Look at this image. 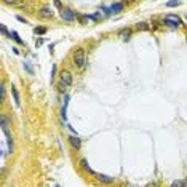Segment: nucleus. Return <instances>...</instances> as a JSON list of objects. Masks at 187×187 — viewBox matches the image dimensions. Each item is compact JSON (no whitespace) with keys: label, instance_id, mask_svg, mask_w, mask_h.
<instances>
[{"label":"nucleus","instance_id":"nucleus-10","mask_svg":"<svg viewBox=\"0 0 187 187\" xmlns=\"http://www.w3.org/2000/svg\"><path fill=\"white\" fill-rule=\"evenodd\" d=\"M10 37H11V39H13V40H16V42H18V43H21V45H22V43H24V42H22V39H21V37H19V35H18V32H15V31H11V32H10Z\"/></svg>","mask_w":187,"mask_h":187},{"label":"nucleus","instance_id":"nucleus-6","mask_svg":"<svg viewBox=\"0 0 187 187\" xmlns=\"http://www.w3.org/2000/svg\"><path fill=\"white\" fill-rule=\"evenodd\" d=\"M96 177H98L101 182H106V184H112V182H114V177L106 176V174H96Z\"/></svg>","mask_w":187,"mask_h":187},{"label":"nucleus","instance_id":"nucleus-7","mask_svg":"<svg viewBox=\"0 0 187 187\" xmlns=\"http://www.w3.org/2000/svg\"><path fill=\"white\" fill-rule=\"evenodd\" d=\"M11 93H13V99H15V104L19 107L21 106V99H19V93H18V90L15 86H11Z\"/></svg>","mask_w":187,"mask_h":187},{"label":"nucleus","instance_id":"nucleus-16","mask_svg":"<svg viewBox=\"0 0 187 187\" xmlns=\"http://www.w3.org/2000/svg\"><path fill=\"white\" fill-rule=\"evenodd\" d=\"M138 29H142V31H146V29H149V26L146 24V22H139V24H138Z\"/></svg>","mask_w":187,"mask_h":187},{"label":"nucleus","instance_id":"nucleus-15","mask_svg":"<svg viewBox=\"0 0 187 187\" xmlns=\"http://www.w3.org/2000/svg\"><path fill=\"white\" fill-rule=\"evenodd\" d=\"M34 32H35V34H40V35H43L45 32H46V27H35V29H34Z\"/></svg>","mask_w":187,"mask_h":187},{"label":"nucleus","instance_id":"nucleus-14","mask_svg":"<svg viewBox=\"0 0 187 187\" xmlns=\"http://www.w3.org/2000/svg\"><path fill=\"white\" fill-rule=\"evenodd\" d=\"M22 66H24V69H26V71H27V72L31 74V75H32V74H34V69H32V66H31L29 63H27V61H26L24 64H22Z\"/></svg>","mask_w":187,"mask_h":187},{"label":"nucleus","instance_id":"nucleus-5","mask_svg":"<svg viewBox=\"0 0 187 187\" xmlns=\"http://www.w3.org/2000/svg\"><path fill=\"white\" fill-rule=\"evenodd\" d=\"M109 10H110V13H120L121 10H123V3H121V2H115V3H112Z\"/></svg>","mask_w":187,"mask_h":187},{"label":"nucleus","instance_id":"nucleus-18","mask_svg":"<svg viewBox=\"0 0 187 187\" xmlns=\"http://www.w3.org/2000/svg\"><path fill=\"white\" fill-rule=\"evenodd\" d=\"M130 32H131V31H130V29H127V31H121L120 34H121V35H130Z\"/></svg>","mask_w":187,"mask_h":187},{"label":"nucleus","instance_id":"nucleus-13","mask_svg":"<svg viewBox=\"0 0 187 187\" xmlns=\"http://www.w3.org/2000/svg\"><path fill=\"white\" fill-rule=\"evenodd\" d=\"M184 184H186V181H182V179H177V181H174L171 184V187H184Z\"/></svg>","mask_w":187,"mask_h":187},{"label":"nucleus","instance_id":"nucleus-1","mask_svg":"<svg viewBox=\"0 0 187 187\" xmlns=\"http://www.w3.org/2000/svg\"><path fill=\"white\" fill-rule=\"evenodd\" d=\"M74 63H75V66L80 69V71H83V69L86 67V63H88L85 51H83V50H77L75 53H74Z\"/></svg>","mask_w":187,"mask_h":187},{"label":"nucleus","instance_id":"nucleus-2","mask_svg":"<svg viewBox=\"0 0 187 187\" xmlns=\"http://www.w3.org/2000/svg\"><path fill=\"white\" fill-rule=\"evenodd\" d=\"M165 24H168L170 27H177L181 24V18L176 15H166L165 16Z\"/></svg>","mask_w":187,"mask_h":187},{"label":"nucleus","instance_id":"nucleus-19","mask_svg":"<svg viewBox=\"0 0 187 187\" xmlns=\"http://www.w3.org/2000/svg\"><path fill=\"white\" fill-rule=\"evenodd\" d=\"M147 187H158V182H152V184H149Z\"/></svg>","mask_w":187,"mask_h":187},{"label":"nucleus","instance_id":"nucleus-17","mask_svg":"<svg viewBox=\"0 0 187 187\" xmlns=\"http://www.w3.org/2000/svg\"><path fill=\"white\" fill-rule=\"evenodd\" d=\"M181 2H166V7H179Z\"/></svg>","mask_w":187,"mask_h":187},{"label":"nucleus","instance_id":"nucleus-22","mask_svg":"<svg viewBox=\"0 0 187 187\" xmlns=\"http://www.w3.org/2000/svg\"><path fill=\"white\" fill-rule=\"evenodd\" d=\"M56 187H58V186H56Z\"/></svg>","mask_w":187,"mask_h":187},{"label":"nucleus","instance_id":"nucleus-12","mask_svg":"<svg viewBox=\"0 0 187 187\" xmlns=\"http://www.w3.org/2000/svg\"><path fill=\"white\" fill-rule=\"evenodd\" d=\"M80 165H82V168H83V170H86V171H90V173H93V170H91V168H90V165H88V162L85 160V158H83V160L80 162Z\"/></svg>","mask_w":187,"mask_h":187},{"label":"nucleus","instance_id":"nucleus-4","mask_svg":"<svg viewBox=\"0 0 187 187\" xmlns=\"http://www.w3.org/2000/svg\"><path fill=\"white\" fill-rule=\"evenodd\" d=\"M59 15H61V18H63L64 21H74L75 19V13H74L72 10H69V8H63Z\"/></svg>","mask_w":187,"mask_h":187},{"label":"nucleus","instance_id":"nucleus-11","mask_svg":"<svg viewBox=\"0 0 187 187\" xmlns=\"http://www.w3.org/2000/svg\"><path fill=\"white\" fill-rule=\"evenodd\" d=\"M0 101H5V83L3 82L0 85Z\"/></svg>","mask_w":187,"mask_h":187},{"label":"nucleus","instance_id":"nucleus-8","mask_svg":"<svg viewBox=\"0 0 187 187\" xmlns=\"http://www.w3.org/2000/svg\"><path fill=\"white\" fill-rule=\"evenodd\" d=\"M40 16H43V18H51L53 16V11H51V8H42L40 10Z\"/></svg>","mask_w":187,"mask_h":187},{"label":"nucleus","instance_id":"nucleus-9","mask_svg":"<svg viewBox=\"0 0 187 187\" xmlns=\"http://www.w3.org/2000/svg\"><path fill=\"white\" fill-rule=\"evenodd\" d=\"M69 141H71V144H72V146L75 147V149H80V139H78V138L71 136V138H69Z\"/></svg>","mask_w":187,"mask_h":187},{"label":"nucleus","instance_id":"nucleus-21","mask_svg":"<svg viewBox=\"0 0 187 187\" xmlns=\"http://www.w3.org/2000/svg\"><path fill=\"white\" fill-rule=\"evenodd\" d=\"M184 187H187V179H186V184H184Z\"/></svg>","mask_w":187,"mask_h":187},{"label":"nucleus","instance_id":"nucleus-3","mask_svg":"<svg viewBox=\"0 0 187 187\" xmlns=\"http://www.w3.org/2000/svg\"><path fill=\"white\" fill-rule=\"evenodd\" d=\"M72 85V75L69 71H63L61 72V86H71Z\"/></svg>","mask_w":187,"mask_h":187},{"label":"nucleus","instance_id":"nucleus-20","mask_svg":"<svg viewBox=\"0 0 187 187\" xmlns=\"http://www.w3.org/2000/svg\"><path fill=\"white\" fill-rule=\"evenodd\" d=\"M2 34H7V27H5V24H2Z\"/></svg>","mask_w":187,"mask_h":187}]
</instances>
